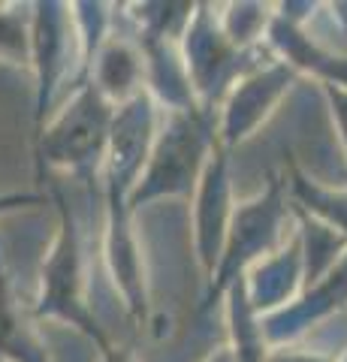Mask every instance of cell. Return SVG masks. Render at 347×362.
<instances>
[{
  "mask_svg": "<svg viewBox=\"0 0 347 362\" xmlns=\"http://www.w3.org/2000/svg\"><path fill=\"white\" fill-rule=\"evenodd\" d=\"M49 197L58 209V233H54V242L40 266V293L33 302V320H61L73 326L103 354L112 338L100 326L91 302H88V266L79 223H76L70 199L64 197L54 178H49Z\"/></svg>",
  "mask_w": 347,
  "mask_h": 362,
  "instance_id": "cell-1",
  "label": "cell"
},
{
  "mask_svg": "<svg viewBox=\"0 0 347 362\" xmlns=\"http://www.w3.org/2000/svg\"><path fill=\"white\" fill-rule=\"evenodd\" d=\"M293 230H296V218H293V199H290L287 175L272 173L263 190H257L251 199H239L236 214H233V226H230L227 251H223L215 278L206 284V296L199 302L196 314H206L215 308L233 281L248 275L260 259L275 254L290 239Z\"/></svg>",
  "mask_w": 347,
  "mask_h": 362,
  "instance_id": "cell-2",
  "label": "cell"
},
{
  "mask_svg": "<svg viewBox=\"0 0 347 362\" xmlns=\"http://www.w3.org/2000/svg\"><path fill=\"white\" fill-rule=\"evenodd\" d=\"M115 115L118 106H112L94 82H82L70 103L42 127L40 136H33L40 181L49 169H64L82 181L103 175Z\"/></svg>",
  "mask_w": 347,
  "mask_h": 362,
  "instance_id": "cell-3",
  "label": "cell"
},
{
  "mask_svg": "<svg viewBox=\"0 0 347 362\" xmlns=\"http://www.w3.org/2000/svg\"><path fill=\"white\" fill-rule=\"evenodd\" d=\"M218 145V118L208 112H170V121L154 139L151 157L127 199L136 214L142 206L158 199L190 197L194 199L206 163Z\"/></svg>",
  "mask_w": 347,
  "mask_h": 362,
  "instance_id": "cell-4",
  "label": "cell"
},
{
  "mask_svg": "<svg viewBox=\"0 0 347 362\" xmlns=\"http://www.w3.org/2000/svg\"><path fill=\"white\" fill-rule=\"evenodd\" d=\"M182 54L196 103L208 115H215V109H220L223 97L230 94V88L245 73H251L254 66L263 64V49L242 52L227 40V33L220 30V21L211 13L208 4H196V13L182 37Z\"/></svg>",
  "mask_w": 347,
  "mask_h": 362,
  "instance_id": "cell-5",
  "label": "cell"
},
{
  "mask_svg": "<svg viewBox=\"0 0 347 362\" xmlns=\"http://www.w3.org/2000/svg\"><path fill=\"white\" fill-rule=\"evenodd\" d=\"M296 78L299 76L284 61H278L275 54L260 66H254L251 73H245L220 103L218 142L227 151H233L245 139H251L275 115V109L284 103V97L293 90Z\"/></svg>",
  "mask_w": 347,
  "mask_h": 362,
  "instance_id": "cell-6",
  "label": "cell"
},
{
  "mask_svg": "<svg viewBox=\"0 0 347 362\" xmlns=\"http://www.w3.org/2000/svg\"><path fill=\"white\" fill-rule=\"evenodd\" d=\"M190 202H194V254L208 284L220 266L223 251H227L233 214L239 206V199L233 197L230 151L220 142L211 151L206 173L199 178V187Z\"/></svg>",
  "mask_w": 347,
  "mask_h": 362,
  "instance_id": "cell-7",
  "label": "cell"
},
{
  "mask_svg": "<svg viewBox=\"0 0 347 362\" xmlns=\"http://www.w3.org/2000/svg\"><path fill=\"white\" fill-rule=\"evenodd\" d=\"M106 199V239L103 257L112 275V284L124 299V308L133 317V323L145 326L151 317V290H148V269H145L142 242L133 226V211L124 194L103 190Z\"/></svg>",
  "mask_w": 347,
  "mask_h": 362,
  "instance_id": "cell-8",
  "label": "cell"
},
{
  "mask_svg": "<svg viewBox=\"0 0 347 362\" xmlns=\"http://www.w3.org/2000/svg\"><path fill=\"white\" fill-rule=\"evenodd\" d=\"M73 6L70 4H33L30 30H33V54L30 66L37 73V109L33 121L40 136L52 112V97L64 82L66 66H70V40H79V30H73Z\"/></svg>",
  "mask_w": 347,
  "mask_h": 362,
  "instance_id": "cell-9",
  "label": "cell"
},
{
  "mask_svg": "<svg viewBox=\"0 0 347 362\" xmlns=\"http://www.w3.org/2000/svg\"><path fill=\"white\" fill-rule=\"evenodd\" d=\"M344 308H347V254L323 281L302 290V296L296 302L263 317V329L272 347H287L302 341L317 323L329 320L332 314H339Z\"/></svg>",
  "mask_w": 347,
  "mask_h": 362,
  "instance_id": "cell-10",
  "label": "cell"
},
{
  "mask_svg": "<svg viewBox=\"0 0 347 362\" xmlns=\"http://www.w3.org/2000/svg\"><path fill=\"white\" fill-rule=\"evenodd\" d=\"M266 49L296 76H311L317 85L347 88V54L320 42L314 33H308V28L290 25L281 16H275L266 33Z\"/></svg>",
  "mask_w": 347,
  "mask_h": 362,
  "instance_id": "cell-11",
  "label": "cell"
},
{
  "mask_svg": "<svg viewBox=\"0 0 347 362\" xmlns=\"http://www.w3.org/2000/svg\"><path fill=\"white\" fill-rule=\"evenodd\" d=\"M245 281H248L251 305L260 317H269L296 302L305 290V257H302L299 230L290 233V239L275 254L260 259L245 275Z\"/></svg>",
  "mask_w": 347,
  "mask_h": 362,
  "instance_id": "cell-12",
  "label": "cell"
},
{
  "mask_svg": "<svg viewBox=\"0 0 347 362\" xmlns=\"http://www.w3.org/2000/svg\"><path fill=\"white\" fill-rule=\"evenodd\" d=\"M85 82H94L112 106H127L130 100L145 94V58L142 49L127 40L109 37L100 45L97 58L88 70Z\"/></svg>",
  "mask_w": 347,
  "mask_h": 362,
  "instance_id": "cell-13",
  "label": "cell"
},
{
  "mask_svg": "<svg viewBox=\"0 0 347 362\" xmlns=\"http://www.w3.org/2000/svg\"><path fill=\"white\" fill-rule=\"evenodd\" d=\"M0 362H52L37 326L28 320L13 296L4 251H0Z\"/></svg>",
  "mask_w": 347,
  "mask_h": 362,
  "instance_id": "cell-14",
  "label": "cell"
},
{
  "mask_svg": "<svg viewBox=\"0 0 347 362\" xmlns=\"http://www.w3.org/2000/svg\"><path fill=\"white\" fill-rule=\"evenodd\" d=\"M223 308H227V326H230V347L236 350L239 362H266L272 354V344L263 329V317L254 311L248 296V281L236 278L230 290L223 293Z\"/></svg>",
  "mask_w": 347,
  "mask_h": 362,
  "instance_id": "cell-15",
  "label": "cell"
},
{
  "mask_svg": "<svg viewBox=\"0 0 347 362\" xmlns=\"http://www.w3.org/2000/svg\"><path fill=\"white\" fill-rule=\"evenodd\" d=\"M287 187H290V199L293 206L302 209L311 218L323 221L332 230H339L347 235V187H332V185H323V181L311 178L305 169H302L293 157L287 160Z\"/></svg>",
  "mask_w": 347,
  "mask_h": 362,
  "instance_id": "cell-16",
  "label": "cell"
},
{
  "mask_svg": "<svg viewBox=\"0 0 347 362\" xmlns=\"http://www.w3.org/2000/svg\"><path fill=\"white\" fill-rule=\"evenodd\" d=\"M299 242H302V257H305V290L323 281L344 259L347 254V235L332 230L323 221L311 218L302 209L293 206Z\"/></svg>",
  "mask_w": 347,
  "mask_h": 362,
  "instance_id": "cell-17",
  "label": "cell"
},
{
  "mask_svg": "<svg viewBox=\"0 0 347 362\" xmlns=\"http://www.w3.org/2000/svg\"><path fill=\"white\" fill-rule=\"evenodd\" d=\"M272 18H275V6H263V4H227L223 13L218 16L220 30L242 52L260 49V42H266Z\"/></svg>",
  "mask_w": 347,
  "mask_h": 362,
  "instance_id": "cell-18",
  "label": "cell"
},
{
  "mask_svg": "<svg viewBox=\"0 0 347 362\" xmlns=\"http://www.w3.org/2000/svg\"><path fill=\"white\" fill-rule=\"evenodd\" d=\"M33 54V30L16 6L0 4V61L16 64V66H30Z\"/></svg>",
  "mask_w": 347,
  "mask_h": 362,
  "instance_id": "cell-19",
  "label": "cell"
},
{
  "mask_svg": "<svg viewBox=\"0 0 347 362\" xmlns=\"http://www.w3.org/2000/svg\"><path fill=\"white\" fill-rule=\"evenodd\" d=\"M323 97H327V106H329V115H332V124H335V133L341 139V148H344V157H347V88H339V85H320Z\"/></svg>",
  "mask_w": 347,
  "mask_h": 362,
  "instance_id": "cell-20",
  "label": "cell"
},
{
  "mask_svg": "<svg viewBox=\"0 0 347 362\" xmlns=\"http://www.w3.org/2000/svg\"><path fill=\"white\" fill-rule=\"evenodd\" d=\"M341 350H305V347L287 344V347H272L266 362H339Z\"/></svg>",
  "mask_w": 347,
  "mask_h": 362,
  "instance_id": "cell-21",
  "label": "cell"
},
{
  "mask_svg": "<svg viewBox=\"0 0 347 362\" xmlns=\"http://www.w3.org/2000/svg\"><path fill=\"white\" fill-rule=\"evenodd\" d=\"M42 202H49V194L46 190H25V194H4L0 197V214H6V211H16V209H28V206H42Z\"/></svg>",
  "mask_w": 347,
  "mask_h": 362,
  "instance_id": "cell-22",
  "label": "cell"
},
{
  "mask_svg": "<svg viewBox=\"0 0 347 362\" xmlns=\"http://www.w3.org/2000/svg\"><path fill=\"white\" fill-rule=\"evenodd\" d=\"M100 362H139L136 354H133L130 347H115V344H109L103 354H100Z\"/></svg>",
  "mask_w": 347,
  "mask_h": 362,
  "instance_id": "cell-23",
  "label": "cell"
},
{
  "mask_svg": "<svg viewBox=\"0 0 347 362\" xmlns=\"http://www.w3.org/2000/svg\"><path fill=\"white\" fill-rule=\"evenodd\" d=\"M203 362H239V356H236V350H233L230 344H220V347L211 350Z\"/></svg>",
  "mask_w": 347,
  "mask_h": 362,
  "instance_id": "cell-24",
  "label": "cell"
},
{
  "mask_svg": "<svg viewBox=\"0 0 347 362\" xmlns=\"http://www.w3.org/2000/svg\"><path fill=\"white\" fill-rule=\"evenodd\" d=\"M327 9H329V16H332L335 25H339L341 30H347V4H329Z\"/></svg>",
  "mask_w": 347,
  "mask_h": 362,
  "instance_id": "cell-25",
  "label": "cell"
}]
</instances>
